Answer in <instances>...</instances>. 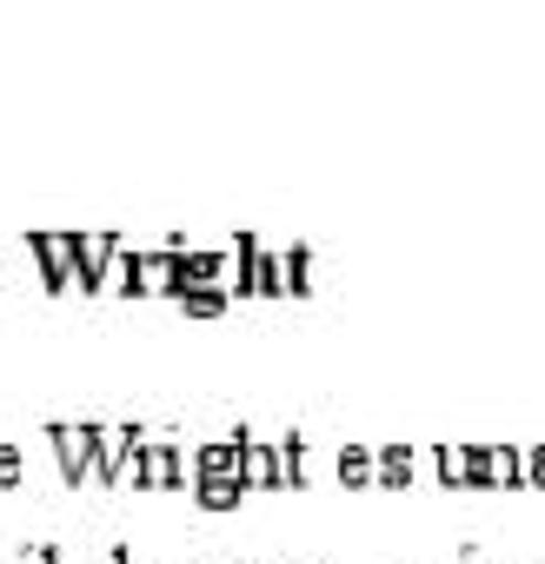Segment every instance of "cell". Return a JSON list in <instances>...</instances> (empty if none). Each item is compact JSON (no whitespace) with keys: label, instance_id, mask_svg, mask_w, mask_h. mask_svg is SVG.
Masks as SVG:
<instances>
[{"label":"cell","instance_id":"obj_9","mask_svg":"<svg viewBox=\"0 0 545 564\" xmlns=\"http://www.w3.org/2000/svg\"><path fill=\"white\" fill-rule=\"evenodd\" d=\"M413 471H419V458H413V445H386V452H380V478H386V485H406Z\"/></svg>","mask_w":545,"mask_h":564},{"label":"cell","instance_id":"obj_4","mask_svg":"<svg viewBox=\"0 0 545 564\" xmlns=\"http://www.w3.org/2000/svg\"><path fill=\"white\" fill-rule=\"evenodd\" d=\"M47 438H54L67 478H94V425H47Z\"/></svg>","mask_w":545,"mask_h":564},{"label":"cell","instance_id":"obj_5","mask_svg":"<svg viewBox=\"0 0 545 564\" xmlns=\"http://www.w3.org/2000/svg\"><path fill=\"white\" fill-rule=\"evenodd\" d=\"M186 478V452L180 445H140V458H133V485H180Z\"/></svg>","mask_w":545,"mask_h":564},{"label":"cell","instance_id":"obj_2","mask_svg":"<svg viewBox=\"0 0 545 564\" xmlns=\"http://www.w3.org/2000/svg\"><path fill=\"white\" fill-rule=\"evenodd\" d=\"M28 252L41 259V279L54 293L81 286V232H28Z\"/></svg>","mask_w":545,"mask_h":564},{"label":"cell","instance_id":"obj_7","mask_svg":"<svg viewBox=\"0 0 545 564\" xmlns=\"http://www.w3.org/2000/svg\"><path fill=\"white\" fill-rule=\"evenodd\" d=\"M280 286L313 293V246H280Z\"/></svg>","mask_w":545,"mask_h":564},{"label":"cell","instance_id":"obj_10","mask_svg":"<svg viewBox=\"0 0 545 564\" xmlns=\"http://www.w3.org/2000/svg\"><path fill=\"white\" fill-rule=\"evenodd\" d=\"M439 478L446 485H472V445H439Z\"/></svg>","mask_w":545,"mask_h":564},{"label":"cell","instance_id":"obj_6","mask_svg":"<svg viewBox=\"0 0 545 564\" xmlns=\"http://www.w3.org/2000/svg\"><path fill=\"white\" fill-rule=\"evenodd\" d=\"M193 471H200V485H206V478H233V485H239V438L200 445V452H193Z\"/></svg>","mask_w":545,"mask_h":564},{"label":"cell","instance_id":"obj_12","mask_svg":"<svg viewBox=\"0 0 545 564\" xmlns=\"http://www.w3.org/2000/svg\"><path fill=\"white\" fill-rule=\"evenodd\" d=\"M200 498H206L213 511H226V505H239V485H233V478H206V485H200Z\"/></svg>","mask_w":545,"mask_h":564},{"label":"cell","instance_id":"obj_1","mask_svg":"<svg viewBox=\"0 0 545 564\" xmlns=\"http://www.w3.org/2000/svg\"><path fill=\"white\" fill-rule=\"evenodd\" d=\"M280 252H272L259 232L233 239V300H280Z\"/></svg>","mask_w":545,"mask_h":564},{"label":"cell","instance_id":"obj_13","mask_svg":"<svg viewBox=\"0 0 545 564\" xmlns=\"http://www.w3.org/2000/svg\"><path fill=\"white\" fill-rule=\"evenodd\" d=\"M21 478V445H0V485Z\"/></svg>","mask_w":545,"mask_h":564},{"label":"cell","instance_id":"obj_8","mask_svg":"<svg viewBox=\"0 0 545 564\" xmlns=\"http://www.w3.org/2000/svg\"><path fill=\"white\" fill-rule=\"evenodd\" d=\"M226 306H233V286H193V293L180 300V313H186V319H220Z\"/></svg>","mask_w":545,"mask_h":564},{"label":"cell","instance_id":"obj_3","mask_svg":"<svg viewBox=\"0 0 545 564\" xmlns=\"http://www.w3.org/2000/svg\"><path fill=\"white\" fill-rule=\"evenodd\" d=\"M127 252L120 232H81V293H107V279H114V259Z\"/></svg>","mask_w":545,"mask_h":564},{"label":"cell","instance_id":"obj_11","mask_svg":"<svg viewBox=\"0 0 545 564\" xmlns=\"http://www.w3.org/2000/svg\"><path fill=\"white\" fill-rule=\"evenodd\" d=\"M340 478L366 485V478H373V452H366V445H346V452H340Z\"/></svg>","mask_w":545,"mask_h":564}]
</instances>
